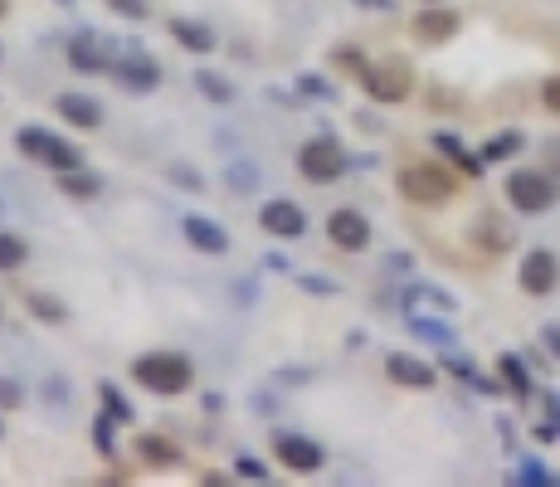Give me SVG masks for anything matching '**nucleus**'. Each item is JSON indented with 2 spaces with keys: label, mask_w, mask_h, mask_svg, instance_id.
<instances>
[{
  "label": "nucleus",
  "mask_w": 560,
  "mask_h": 487,
  "mask_svg": "<svg viewBox=\"0 0 560 487\" xmlns=\"http://www.w3.org/2000/svg\"><path fill=\"white\" fill-rule=\"evenodd\" d=\"M517 283H522V293H531V298H551L560 288V259L551 249H531L522 259V268H517Z\"/></svg>",
  "instance_id": "9"
},
{
  "label": "nucleus",
  "mask_w": 560,
  "mask_h": 487,
  "mask_svg": "<svg viewBox=\"0 0 560 487\" xmlns=\"http://www.w3.org/2000/svg\"><path fill=\"white\" fill-rule=\"evenodd\" d=\"M54 113L64 117V122H74V127H83V132H98L103 127V103L88 98V93H59L54 98Z\"/></svg>",
  "instance_id": "15"
},
{
  "label": "nucleus",
  "mask_w": 560,
  "mask_h": 487,
  "mask_svg": "<svg viewBox=\"0 0 560 487\" xmlns=\"http://www.w3.org/2000/svg\"><path fill=\"white\" fill-rule=\"evenodd\" d=\"M234 473H239L244 483H263V478H268V468H263L254 453H239V458H234Z\"/></svg>",
  "instance_id": "36"
},
{
  "label": "nucleus",
  "mask_w": 560,
  "mask_h": 487,
  "mask_svg": "<svg viewBox=\"0 0 560 487\" xmlns=\"http://www.w3.org/2000/svg\"><path fill=\"white\" fill-rule=\"evenodd\" d=\"M361 88H366L371 103H405L414 88V74L405 59H380V64L361 69Z\"/></svg>",
  "instance_id": "6"
},
{
  "label": "nucleus",
  "mask_w": 560,
  "mask_h": 487,
  "mask_svg": "<svg viewBox=\"0 0 560 487\" xmlns=\"http://www.w3.org/2000/svg\"><path fill=\"white\" fill-rule=\"evenodd\" d=\"M132 380L147 385L151 395L171 400V395H186L190 390L195 366H190V356H181V351H147V356L132 361Z\"/></svg>",
  "instance_id": "1"
},
{
  "label": "nucleus",
  "mask_w": 560,
  "mask_h": 487,
  "mask_svg": "<svg viewBox=\"0 0 560 487\" xmlns=\"http://www.w3.org/2000/svg\"><path fill=\"white\" fill-rule=\"evenodd\" d=\"M5 10H10V5H5V0H0V20H5Z\"/></svg>",
  "instance_id": "46"
},
{
  "label": "nucleus",
  "mask_w": 560,
  "mask_h": 487,
  "mask_svg": "<svg viewBox=\"0 0 560 487\" xmlns=\"http://www.w3.org/2000/svg\"><path fill=\"white\" fill-rule=\"evenodd\" d=\"M385 375L395 385H405V390H434V380H439V371L424 356H410V351H390L385 356Z\"/></svg>",
  "instance_id": "13"
},
{
  "label": "nucleus",
  "mask_w": 560,
  "mask_h": 487,
  "mask_svg": "<svg viewBox=\"0 0 560 487\" xmlns=\"http://www.w3.org/2000/svg\"><path fill=\"white\" fill-rule=\"evenodd\" d=\"M468 239H478V249L483 254H507L512 244H517V234H512V225L497 215V210H487V215H478V225H473V234Z\"/></svg>",
  "instance_id": "17"
},
{
  "label": "nucleus",
  "mask_w": 560,
  "mask_h": 487,
  "mask_svg": "<svg viewBox=\"0 0 560 487\" xmlns=\"http://www.w3.org/2000/svg\"><path fill=\"white\" fill-rule=\"evenodd\" d=\"M137 449H142L147 463H176V449H171L161 434H142V439H137Z\"/></svg>",
  "instance_id": "33"
},
{
  "label": "nucleus",
  "mask_w": 560,
  "mask_h": 487,
  "mask_svg": "<svg viewBox=\"0 0 560 487\" xmlns=\"http://www.w3.org/2000/svg\"><path fill=\"white\" fill-rule=\"evenodd\" d=\"M410 327L419 341H434V346H453V327L448 322H434V317H424V312H410Z\"/></svg>",
  "instance_id": "25"
},
{
  "label": "nucleus",
  "mask_w": 560,
  "mask_h": 487,
  "mask_svg": "<svg viewBox=\"0 0 560 487\" xmlns=\"http://www.w3.org/2000/svg\"><path fill=\"white\" fill-rule=\"evenodd\" d=\"M122 88L132 93H151L161 88V64L151 59L147 49H137V39H112V69H108Z\"/></svg>",
  "instance_id": "4"
},
{
  "label": "nucleus",
  "mask_w": 560,
  "mask_h": 487,
  "mask_svg": "<svg viewBox=\"0 0 560 487\" xmlns=\"http://www.w3.org/2000/svg\"><path fill=\"white\" fill-rule=\"evenodd\" d=\"M356 5H366V10H390L395 0H356Z\"/></svg>",
  "instance_id": "44"
},
{
  "label": "nucleus",
  "mask_w": 560,
  "mask_h": 487,
  "mask_svg": "<svg viewBox=\"0 0 560 487\" xmlns=\"http://www.w3.org/2000/svg\"><path fill=\"white\" fill-rule=\"evenodd\" d=\"M298 288H307V293H322V298H332L336 283H327L322 273H298Z\"/></svg>",
  "instance_id": "39"
},
{
  "label": "nucleus",
  "mask_w": 560,
  "mask_h": 487,
  "mask_svg": "<svg viewBox=\"0 0 560 487\" xmlns=\"http://www.w3.org/2000/svg\"><path fill=\"white\" fill-rule=\"evenodd\" d=\"M517 483H551V473H546V468H541V463H522V473H517Z\"/></svg>",
  "instance_id": "42"
},
{
  "label": "nucleus",
  "mask_w": 560,
  "mask_h": 487,
  "mask_svg": "<svg viewBox=\"0 0 560 487\" xmlns=\"http://www.w3.org/2000/svg\"><path fill=\"white\" fill-rule=\"evenodd\" d=\"M517 151H522V132H497L483 147V161H507V156H517Z\"/></svg>",
  "instance_id": "29"
},
{
  "label": "nucleus",
  "mask_w": 560,
  "mask_h": 487,
  "mask_svg": "<svg viewBox=\"0 0 560 487\" xmlns=\"http://www.w3.org/2000/svg\"><path fill=\"white\" fill-rule=\"evenodd\" d=\"M181 234H186L190 249H200V254H210V259L229 254V229H224L220 220H210V215H186V220H181Z\"/></svg>",
  "instance_id": "14"
},
{
  "label": "nucleus",
  "mask_w": 560,
  "mask_h": 487,
  "mask_svg": "<svg viewBox=\"0 0 560 487\" xmlns=\"http://www.w3.org/2000/svg\"><path fill=\"white\" fill-rule=\"evenodd\" d=\"M546 156H551V161H560V142H551V147H546Z\"/></svg>",
  "instance_id": "45"
},
{
  "label": "nucleus",
  "mask_w": 560,
  "mask_h": 487,
  "mask_svg": "<svg viewBox=\"0 0 560 487\" xmlns=\"http://www.w3.org/2000/svg\"><path fill=\"white\" fill-rule=\"evenodd\" d=\"M15 151L39 161V166H49V171H78L83 166V151L74 142H64V137H54L49 127H20L15 132Z\"/></svg>",
  "instance_id": "3"
},
{
  "label": "nucleus",
  "mask_w": 560,
  "mask_h": 487,
  "mask_svg": "<svg viewBox=\"0 0 560 487\" xmlns=\"http://www.w3.org/2000/svg\"><path fill=\"white\" fill-rule=\"evenodd\" d=\"M59 190L69 195V200H98L103 195V176H93V171H59Z\"/></svg>",
  "instance_id": "22"
},
{
  "label": "nucleus",
  "mask_w": 560,
  "mask_h": 487,
  "mask_svg": "<svg viewBox=\"0 0 560 487\" xmlns=\"http://www.w3.org/2000/svg\"><path fill=\"white\" fill-rule=\"evenodd\" d=\"M69 64H74L78 74H108L112 69V39L108 44H98L93 35H74L69 39Z\"/></svg>",
  "instance_id": "16"
},
{
  "label": "nucleus",
  "mask_w": 560,
  "mask_h": 487,
  "mask_svg": "<svg viewBox=\"0 0 560 487\" xmlns=\"http://www.w3.org/2000/svg\"><path fill=\"white\" fill-rule=\"evenodd\" d=\"M25 259H30V239H20V234L0 229V273H15V268H25Z\"/></svg>",
  "instance_id": "24"
},
{
  "label": "nucleus",
  "mask_w": 560,
  "mask_h": 487,
  "mask_svg": "<svg viewBox=\"0 0 560 487\" xmlns=\"http://www.w3.org/2000/svg\"><path fill=\"white\" fill-rule=\"evenodd\" d=\"M405 307L410 312H439V317H453L458 312V302L448 298L444 288H434V283H410L405 288Z\"/></svg>",
  "instance_id": "19"
},
{
  "label": "nucleus",
  "mask_w": 560,
  "mask_h": 487,
  "mask_svg": "<svg viewBox=\"0 0 560 487\" xmlns=\"http://www.w3.org/2000/svg\"><path fill=\"white\" fill-rule=\"evenodd\" d=\"M298 93L302 98H317V103H336V98H341L322 74H298Z\"/></svg>",
  "instance_id": "32"
},
{
  "label": "nucleus",
  "mask_w": 560,
  "mask_h": 487,
  "mask_svg": "<svg viewBox=\"0 0 560 487\" xmlns=\"http://www.w3.org/2000/svg\"><path fill=\"white\" fill-rule=\"evenodd\" d=\"M502 195H507V205H512L517 215H541V210H551V205H556L560 186L546 176V171H531V166H522V171H512V176H507Z\"/></svg>",
  "instance_id": "5"
},
{
  "label": "nucleus",
  "mask_w": 560,
  "mask_h": 487,
  "mask_svg": "<svg viewBox=\"0 0 560 487\" xmlns=\"http://www.w3.org/2000/svg\"><path fill=\"white\" fill-rule=\"evenodd\" d=\"M332 64H336V69H346V74H356V78H361V69H366L361 49H351V44H341V49H336V54H332Z\"/></svg>",
  "instance_id": "37"
},
{
  "label": "nucleus",
  "mask_w": 560,
  "mask_h": 487,
  "mask_svg": "<svg viewBox=\"0 0 560 487\" xmlns=\"http://www.w3.org/2000/svg\"><path fill=\"white\" fill-rule=\"evenodd\" d=\"M434 147L444 151V156L453 161V166H458V171H463V176H468V181H478V176L487 171L483 151H468L463 142H458V137H453V132H439V137H434Z\"/></svg>",
  "instance_id": "20"
},
{
  "label": "nucleus",
  "mask_w": 560,
  "mask_h": 487,
  "mask_svg": "<svg viewBox=\"0 0 560 487\" xmlns=\"http://www.w3.org/2000/svg\"><path fill=\"white\" fill-rule=\"evenodd\" d=\"M171 35H176V44L190 49V54H215V49H220V35H215L205 20H186V15H176V20H171Z\"/></svg>",
  "instance_id": "18"
},
{
  "label": "nucleus",
  "mask_w": 560,
  "mask_h": 487,
  "mask_svg": "<svg viewBox=\"0 0 560 487\" xmlns=\"http://www.w3.org/2000/svg\"><path fill=\"white\" fill-rule=\"evenodd\" d=\"M224 181L234 190H254V166H249V161H234V166L224 171Z\"/></svg>",
  "instance_id": "38"
},
{
  "label": "nucleus",
  "mask_w": 560,
  "mask_h": 487,
  "mask_svg": "<svg viewBox=\"0 0 560 487\" xmlns=\"http://www.w3.org/2000/svg\"><path fill=\"white\" fill-rule=\"evenodd\" d=\"M458 30H463V15H458L453 5H424L410 20V35L419 39V44H448Z\"/></svg>",
  "instance_id": "10"
},
{
  "label": "nucleus",
  "mask_w": 560,
  "mask_h": 487,
  "mask_svg": "<svg viewBox=\"0 0 560 487\" xmlns=\"http://www.w3.org/2000/svg\"><path fill=\"white\" fill-rule=\"evenodd\" d=\"M93 449L103 453V458H112V453H117V419H112L108 410L93 419Z\"/></svg>",
  "instance_id": "28"
},
{
  "label": "nucleus",
  "mask_w": 560,
  "mask_h": 487,
  "mask_svg": "<svg viewBox=\"0 0 560 487\" xmlns=\"http://www.w3.org/2000/svg\"><path fill=\"white\" fill-rule=\"evenodd\" d=\"M25 307H30V317H39L44 327H64V322H69V302L49 298V293H30Z\"/></svg>",
  "instance_id": "23"
},
{
  "label": "nucleus",
  "mask_w": 560,
  "mask_h": 487,
  "mask_svg": "<svg viewBox=\"0 0 560 487\" xmlns=\"http://www.w3.org/2000/svg\"><path fill=\"white\" fill-rule=\"evenodd\" d=\"M541 346H546V351H551V356L560 361V322H551V327H541Z\"/></svg>",
  "instance_id": "43"
},
{
  "label": "nucleus",
  "mask_w": 560,
  "mask_h": 487,
  "mask_svg": "<svg viewBox=\"0 0 560 487\" xmlns=\"http://www.w3.org/2000/svg\"><path fill=\"white\" fill-rule=\"evenodd\" d=\"M273 453H278V463L288 468V473H322L327 468V453H322V444L317 439H307V434H273Z\"/></svg>",
  "instance_id": "8"
},
{
  "label": "nucleus",
  "mask_w": 560,
  "mask_h": 487,
  "mask_svg": "<svg viewBox=\"0 0 560 487\" xmlns=\"http://www.w3.org/2000/svg\"><path fill=\"white\" fill-rule=\"evenodd\" d=\"M108 10L112 15H122V20H132V25H142V20L151 15L147 0H108Z\"/></svg>",
  "instance_id": "34"
},
{
  "label": "nucleus",
  "mask_w": 560,
  "mask_h": 487,
  "mask_svg": "<svg viewBox=\"0 0 560 487\" xmlns=\"http://www.w3.org/2000/svg\"><path fill=\"white\" fill-rule=\"evenodd\" d=\"M541 103H546V113L560 117V78H546L541 83Z\"/></svg>",
  "instance_id": "40"
},
{
  "label": "nucleus",
  "mask_w": 560,
  "mask_h": 487,
  "mask_svg": "<svg viewBox=\"0 0 560 487\" xmlns=\"http://www.w3.org/2000/svg\"><path fill=\"white\" fill-rule=\"evenodd\" d=\"M171 181H176V186H186V190L205 186V181H200V171H190V166H171Z\"/></svg>",
  "instance_id": "41"
},
{
  "label": "nucleus",
  "mask_w": 560,
  "mask_h": 487,
  "mask_svg": "<svg viewBox=\"0 0 560 487\" xmlns=\"http://www.w3.org/2000/svg\"><path fill=\"white\" fill-rule=\"evenodd\" d=\"M327 239H332L336 249H346V254H361V249H371L375 234L361 210H332L327 215Z\"/></svg>",
  "instance_id": "11"
},
{
  "label": "nucleus",
  "mask_w": 560,
  "mask_h": 487,
  "mask_svg": "<svg viewBox=\"0 0 560 487\" xmlns=\"http://www.w3.org/2000/svg\"><path fill=\"white\" fill-rule=\"evenodd\" d=\"M444 371H448V375H458V380H468V385H478L483 395H502V390H497L492 380H483V375L473 371V361H463V356H444Z\"/></svg>",
  "instance_id": "27"
},
{
  "label": "nucleus",
  "mask_w": 560,
  "mask_h": 487,
  "mask_svg": "<svg viewBox=\"0 0 560 487\" xmlns=\"http://www.w3.org/2000/svg\"><path fill=\"white\" fill-rule=\"evenodd\" d=\"M497 375H502V385H507L517 400H531V375H526L517 351H502V356H497Z\"/></svg>",
  "instance_id": "21"
},
{
  "label": "nucleus",
  "mask_w": 560,
  "mask_h": 487,
  "mask_svg": "<svg viewBox=\"0 0 560 487\" xmlns=\"http://www.w3.org/2000/svg\"><path fill=\"white\" fill-rule=\"evenodd\" d=\"M259 225L273 239H302L307 234V210H302L298 200H268L259 210Z\"/></svg>",
  "instance_id": "12"
},
{
  "label": "nucleus",
  "mask_w": 560,
  "mask_h": 487,
  "mask_svg": "<svg viewBox=\"0 0 560 487\" xmlns=\"http://www.w3.org/2000/svg\"><path fill=\"white\" fill-rule=\"evenodd\" d=\"M98 400H103V410H108L117 424H132V405L122 400V390H117V385H108V380H103V385H98Z\"/></svg>",
  "instance_id": "30"
},
{
  "label": "nucleus",
  "mask_w": 560,
  "mask_h": 487,
  "mask_svg": "<svg viewBox=\"0 0 560 487\" xmlns=\"http://www.w3.org/2000/svg\"><path fill=\"white\" fill-rule=\"evenodd\" d=\"M395 186H400V195H405L410 205H429V210H439V205H448V200L458 195V181L448 176L444 166H434V161L405 166V171L395 176Z\"/></svg>",
  "instance_id": "2"
},
{
  "label": "nucleus",
  "mask_w": 560,
  "mask_h": 487,
  "mask_svg": "<svg viewBox=\"0 0 560 487\" xmlns=\"http://www.w3.org/2000/svg\"><path fill=\"white\" fill-rule=\"evenodd\" d=\"M195 88H200L210 103H234V83H224V74H215V69H200V74H195Z\"/></svg>",
  "instance_id": "26"
},
{
  "label": "nucleus",
  "mask_w": 560,
  "mask_h": 487,
  "mask_svg": "<svg viewBox=\"0 0 560 487\" xmlns=\"http://www.w3.org/2000/svg\"><path fill=\"white\" fill-rule=\"evenodd\" d=\"M298 171L302 181H312V186H332L346 171V151H341L336 137H312V142L298 147Z\"/></svg>",
  "instance_id": "7"
},
{
  "label": "nucleus",
  "mask_w": 560,
  "mask_h": 487,
  "mask_svg": "<svg viewBox=\"0 0 560 487\" xmlns=\"http://www.w3.org/2000/svg\"><path fill=\"white\" fill-rule=\"evenodd\" d=\"M0 439H5V424H0Z\"/></svg>",
  "instance_id": "47"
},
{
  "label": "nucleus",
  "mask_w": 560,
  "mask_h": 487,
  "mask_svg": "<svg viewBox=\"0 0 560 487\" xmlns=\"http://www.w3.org/2000/svg\"><path fill=\"white\" fill-rule=\"evenodd\" d=\"M560 439V400L546 390V419L536 424V444H556Z\"/></svg>",
  "instance_id": "31"
},
{
  "label": "nucleus",
  "mask_w": 560,
  "mask_h": 487,
  "mask_svg": "<svg viewBox=\"0 0 560 487\" xmlns=\"http://www.w3.org/2000/svg\"><path fill=\"white\" fill-rule=\"evenodd\" d=\"M25 405V385L15 375H0V410H20Z\"/></svg>",
  "instance_id": "35"
}]
</instances>
